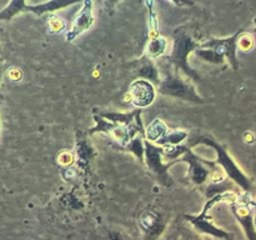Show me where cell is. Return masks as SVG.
Instances as JSON below:
<instances>
[{
    "instance_id": "30bf717a",
    "label": "cell",
    "mask_w": 256,
    "mask_h": 240,
    "mask_svg": "<svg viewBox=\"0 0 256 240\" xmlns=\"http://www.w3.org/2000/svg\"><path fill=\"white\" fill-rule=\"evenodd\" d=\"M94 19L95 18L94 12H92V2L86 0V2H82V10L78 12L74 22H72V28H70V30L65 35L66 42H74L78 36H80L86 30H89L92 26V24H94Z\"/></svg>"
},
{
    "instance_id": "52a82bcc",
    "label": "cell",
    "mask_w": 256,
    "mask_h": 240,
    "mask_svg": "<svg viewBox=\"0 0 256 240\" xmlns=\"http://www.w3.org/2000/svg\"><path fill=\"white\" fill-rule=\"evenodd\" d=\"M242 32H236L232 36L226 38H216V39H209L200 44L202 49H212L216 52L218 54L222 55L225 60L230 62L232 69L236 70L239 68V62H238L236 52L239 49V39L242 36Z\"/></svg>"
},
{
    "instance_id": "ba28073f",
    "label": "cell",
    "mask_w": 256,
    "mask_h": 240,
    "mask_svg": "<svg viewBox=\"0 0 256 240\" xmlns=\"http://www.w3.org/2000/svg\"><path fill=\"white\" fill-rule=\"evenodd\" d=\"M179 162H184L189 165L190 180L195 185H202L212 178V170L205 165V162L200 158H198L188 148L182 146V156H180Z\"/></svg>"
},
{
    "instance_id": "6da1fadb",
    "label": "cell",
    "mask_w": 256,
    "mask_h": 240,
    "mask_svg": "<svg viewBox=\"0 0 256 240\" xmlns=\"http://www.w3.org/2000/svg\"><path fill=\"white\" fill-rule=\"evenodd\" d=\"M205 145L208 148H212L214 149L215 154H216V162L220 165V168L222 169V172L226 174V176H229L232 182L236 185H239L245 192H250L252 190V182L246 174L242 170V168L235 162V160L232 159V155L229 154V152L226 150V148L224 145L220 144L218 140H215L214 138L210 136V135H202V136L195 138L190 142L192 146L195 145Z\"/></svg>"
},
{
    "instance_id": "5b68a950",
    "label": "cell",
    "mask_w": 256,
    "mask_h": 240,
    "mask_svg": "<svg viewBox=\"0 0 256 240\" xmlns=\"http://www.w3.org/2000/svg\"><path fill=\"white\" fill-rule=\"evenodd\" d=\"M76 2H68V0H52V2H42V4H28L24 0H12L4 9L0 10V22H9L20 12H32V14L42 16L46 12H54L55 10L64 9L70 6Z\"/></svg>"
},
{
    "instance_id": "ac0fdd59",
    "label": "cell",
    "mask_w": 256,
    "mask_h": 240,
    "mask_svg": "<svg viewBox=\"0 0 256 240\" xmlns=\"http://www.w3.org/2000/svg\"><path fill=\"white\" fill-rule=\"evenodd\" d=\"M195 54L198 55V56L202 58V60H205V62H212V64H216V65H222L225 62V59L222 56V55L218 54L216 52H214V50L212 49H202V48H198L196 52H195Z\"/></svg>"
},
{
    "instance_id": "277c9868",
    "label": "cell",
    "mask_w": 256,
    "mask_h": 240,
    "mask_svg": "<svg viewBox=\"0 0 256 240\" xmlns=\"http://www.w3.org/2000/svg\"><path fill=\"white\" fill-rule=\"evenodd\" d=\"M159 92L165 96L182 99L185 102H192L202 104L204 100L199 96L194 85L175 72H168L159 82Z\"/></svg>"
},
{
    "instance_id": "5bb4252c",
    "label": "cell",
    "mask_w": 256,
    "mask_h": 240,
    "mask_svg": "<svg viewBox=\"0 0 256 240\" xmlns=\"http://www.w3.org/2000/svg\"><path fill=\"white\" fill-rule=\"evenodd\" d=\"M166 48H168V40L165 39L164 36H162V35H156V36L154 38H150L149 44H148L146 46V54H145V56L150 60L156 59V58L162 56V55L165 54Z\"/></svg>"
},
{
    "instance_id": "e0dca14e",
    "label": "cell",
    "mask_w": 256,
    "mask_h": 240,
    "mask_svg": "<svg viewBox=\"0 0 256 240\" xmlns=\"http://www.w3.org/2000/svg\"><path fill=\"white\" fill-rule=\"evenodd\" d=\"M145 138L142 135H138L130 142H128L124 146L125 150L132 152L136 158H139L140 162H144L145 159Z\"/></svg>"
},
{
    "instance_id": "9c48e42d",
    "label": "cell",
    "mask_w": 256,
    "mask_h": 240,
    "mask_svg": "<svg viewBox=\"0 0 256 240\" xmlns=\"http://www.w3.org/2000/svg\"><path fill=\"white\" fill-rule=\"evenodd\" d=\"M129 95L136 109H144L152 104L156 92L152 82L144 79H138L130 84Z\"/></svg>"
},
{
    "instance_id": "ffe728a7",
    "label": "cell",
    "mask_w": 256,
    "mask_h": 240,
    "mask_svg": "<svg viewBox=\"0 0 256 240\" xmlns=\"http://www.w3.org/2000/svg\"><path fill=\"white\" fill-rule=\"evenodd\" d=\"M252 46V38L250 35L242 32L239 39V48L242 50H249Z\"/></svg>"
},
{
    "instance_id": "3957f363",
    "label": "cell",
    "mask_w": 256,
    "mask_h": 240,
    "mask_svg": "<svg viewBox=\"0 0 256 240\" xmlns=\"http://www.w3.org/2000/svg\"><path fill=\"white\" fill-rule=\"evenodd\" d=\"M199 46L200 42H195L186 32H180L174 39V45L169 58L170 62L174 65L176 72H184L188 79H199L198 72L189 64V55L192 52H196Z\"/></svg>"
},
{
    "instance_id": "d6986e66",
    "label": "cell",
    "mask_w": 256,
    "mask_h": 240,
    "mask_svg": "<svg viewBox=\"0 0 256 240\" xmlns=\"http://www.w3.org/2000/svg\"><path fill=\"white\" fill-rule=\"evenodd\" d=\"M49 26L52 29V32H60L62 29H64L65 24L60 18L52 16L49 20Z\"/></svg>"
},
{
    "instance_id": "7c38bea8",
    "label": "cell",
    "mask_w": 256,
    "mask_h": 240,
    "mask_svg": "<svg viewBox=\"0 0 256 240\" xmlns=\"http://www.w3.org/2000/svg\"><path fill=\"white\" fill-rule=\"evenodd\" d=\"M140 228H142V232L148 239H155V238L160 236L165 229V222L162 218L160 216L158 212L154 210H146L144 214L142 215L139 220Z\"/></svg>"
},
{
    "instance_id": "cb8c5ba5",
    "label": "cell",
    "mask_w": 256,
    "mask_h": 240,
    "mask_svg": "<svg viewBox=\"0 0 256 240\" xmlns=\"http://www.w3.org/2000/svg\"><path fill=\"white\" fill-rule=\"evenodd\" d=\"M0 109H2V102H0Z\"/></svg>"
},
{
    "instance_id": "4fadbf2b",
    "label": "cell",
    "mask_w": 256,
    "mask_h": 240,
    "mask_svg": "<svg viewBox=\"0 0 256 240\" xmlns=\"http://www.w3.org/2000/svg\"><path fill=\"white\" fill-rule=\"evenodd\" d=\"M168 132L169 130H168L166 124L162 120L154 119L145 129V140H149L150 142L156 144L160 139H162L166 135Z\"/></svg>"
},
{
    "instance_id": "2e32d148",
    "label": "cell",
    "mask_w": 256,
    "mask_h": 240,
    "mask_svg": "<svg viewBox=\"0 0 256 240\" xmlns=\"http://www.w3.org/2000/svg\"><path fill=\"white\" fill-rule=\"evenodd\" d=\"M138 76H139V79L148 80V82H158V84L160 82L159 70H158V68L155 66L154 62H152L150 59H148V58L146 60H145L144 62H142V65H140L139 72H138Z\"/></svg>"
},
{
    "instance_id": "7a4b0ae2",
    "label": "cell",
    "mask_w": 256,
    "mask_h": 240,
    "mask_svg": "<svg viewBox=\"0 0 256 240\" xmlns=\"http://www.w3.org/2000/svg\"><path fill=\"white\" fill-rule=\"evenodd\" d=\"M238 202V195L232 192H222V194L212 195V198H209L206 202H205L204 208H202V212L200 214H189L185 215V219L186 222H189L190 224L192 225L195 230L200 234L209 235L212 238H216V239H230L232 238V234L228 232L226 230L222 229L218 225H215V222H212V215L209 214L210 209L214 206L215 204L222 202Z\"/></svg>"
},
{
    "instance_id": "8fae6325",
    "label": "cell",
    "mask_w": 256,
    "mask_h": 240,
    "mask_svg": "<svg viewBox=\"0 0 256 240\" xmlns=\"http://www.w3.org/2000/svg\"><path fill=\"white\" fill-rule=\"evenodd\" d=\"M232 214L236 218L238 222L240 224L242 229L248 240H256V226L254 222V210L252 204L249 202H235L232 204Z\"/></svg>"
},
{
    "instance_id": "d4e9b609",
    "label": "cell",
    "mask_w": 256,
    "mask_h": 240,
    "mask_svg": "<svg viewBox=\"0 0 256 240\" xmlns=\"http://www.w3.org/2000/svg\"><path fill=\"white\" fill-rule=\"evenodd\" d=\"M254 22H255V25H256V18H255V20H254Z\"/></svg>"
},
{
    "instance_id": "603a6c76",
    "label": "cell",
    "mask_w": 256,
    "mask_h": 240,
    "mask_svg": "<svg viewBox=\"0 0 256 240\" xmlns=\"http://www.w3.org/2000/svg\"><path fill=\"white\" fill-rule=\"evenodd\" d=\"M2 45H0V59H2Z\"/></svg>"
},
{
    "instance_id": "7402d4cb",
    "label": "cell",
    "mask_w": 256,
    "mask_h": 240,
    "mask_svg": "<svg viewBox=\"0 0 256 240\" xmlns=\"http://www.w3.org/2000/svg\"><path fill=\"white\" fill-rule=\"evenodd\" d=\"M2 74H4V72H2V65L0 64V82H2Z\"/></svg>"
},
{
    "instance_id": "8992f818",
    "label": "cell",
    "mask_w": 256,
    "mask_h": 240,
    "mask_svg": "<svg viewBox=\"0 0 256 240\" xmlns=\"http://www.w3.org/2000/svg\"><path fill=\"white\" fill-rule=\"evenodd\" d=\"M165 148L159 146V145L150 142L149 140H145V159L146 166L152 170L162 185H172V178L169 175V169L175 162H164L162 156H164Z\"/></svg>"
},
{
    "instance_id": "9a60e30c",
    "label": "cell",
    "mask_w": 256,
    "mask_h": 240,
    "mask_svg": "<svg viewBox=\"0 0 256 240\" xmlns=\"http://www.w3.org/2000/svg\"><path fill=\"white\" fill-rule=\"evenodd\" d=\"M188 136H189V132H185V130H182V129L169 130V132H166V135L156 142V145H159V146H162V148L179 146L184 140H186Z\"/></svg>"
},
{
    "instance_id": "44dd1931",
    "label": "cell",
    "mask_w": 256,
    "mask_h": 240,
    "mask_svg": "<svg viewBox=\"0 0 256 240\" xmlns=\"http://www.w3.org/2000/svg\"><path fill=\"white\" fill-rule=\"evenodd\" d=\"M250 204H252V210H254V222H255V226H256V202H250Z\"/></svg>"
}]
</instances>
